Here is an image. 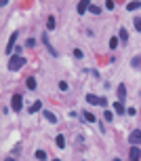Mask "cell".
<instances>
[{
  "label": "cell",
  "mask_w": 141,
  "mask_h": 161,
  "mask_svg": "<svg viewBox=\"0 0 141 161\" xmlns=\"http://www.w3.org/2000/svg\"><path fill=\"white\" fill-rule=\"evenodd\" d=\"M25 57H21V55H11L9 57V64H6V68H9V72H15V70H21L23 66H25Z\"/></svg>",
  "instance_id": "6da1fadb"
},
{
  "label": "cell",
  "mask_w": 141,
  "mask_h": 161,
  "mask_svg": "<svg viewBox=\"0 0 141 161\" xmlns=\"http://www.w3.org/2000/svg\"><path fill=\"white\" fill-rule=\"evenodd\" d=\"M11 108H13V110H21V108H23V95H21V93H15V95H13Z\"/></svg>",
  "instance_id": "7a4b0ae2"
},
{
  "label": "cell",
  "mask_w": 141,
  "mask_h": 161,
  "mask_svg": "<svg viewBox=\"0 0 141 161\" xmlns=\"http://www.w3.org/2000/svg\"><path fill=\"white\" fill-rule=\"evenodd\" d=\"M128 142L133 144V146H139V144H141V129H133V131H131Z\"/></svg>",
  "instance_id": "3957f363"
},
{
  "label": "cell",
  "mask_w": 141,
  "mask_h": 161,
  "mask_svg": "<svg viewBox=\"0 0 141 161\" xmlns=\"http://www.w3.org/2000/svg\"><path fill=\"white\" fill-rule=\"evenodd\" d=\"M17 36H19V32H13V34H11L9 45H6V55H11L13 51H15V40H17Z\"/></svg>",
  "instance_id": "277c9868"
},
{
  "label": "cell",
  "mask_w": 141,
  "mask_h": 161,
  "mask_svg": "<svg viewBox=\"0 0 141 161\" xmlns=\"http://www.w3.org/2000/svg\"><path fill=\"white\" fill-rule=\"evenodd\" d=\"M141 159V148L139 146H133L131 153H128V161H139Z\"/></svg>",
  "instance_id": "5b68a950"
},
{
  "label": "cell",
  "mask_w": 141,
  "mask_h": 161,
  "mask_svg": "<svg viewBox=\"0 0 141 161\" xmlns=\"http://www.w3.org/2000/svg\"><path fill=\"white\" fill-rule=\"evenodd\" d=\"M42 42H44V47H46V49L51 51V55H53V57H57V55H59V53H57V51L53 49V45L49 42V36H46V34H42Z\"/></svg>",
  "instance_id": "8992f818"
},
{
  "label": "cell",
  "mask_w": 141,
  "mask_h": 161,
  "mask_svg": "<svg viewBox=\"0 0 141 161\" xmlns=\"http://www.w3.org/2000/svg\"><path fill=\"white\" fill-rule=\"evenodd\" d=\"M42 115L46 117V121H49V123H57V117H55L51 110H44V108H42Z\"/></svg>",
  "instance_id": "52a82bcc"
},
{
  "label": "cell",
  "mask_w": 141,
  "mask_h": 161,
  "mask_svg": "<svg viewBox=\"0 0 141 161\" xmlns=\"http://www.w3.org/2000/svg\"><path fill=\"white\" fill-rule=\"evenodd\" d=\"M116 91H118V102H122L124 98H126V87H124L122 83H120V85H118V89H116Z\"/></svg>",
  "instance_id": "ba28073f"
},
{
  "label": "cell",
  "mask_w": 141,
  "mask_h": 161,
  "mask_svg": "<svg viewBox=\"0 0 141 161\" xmlns=\"http://www.w3.org/2000/svg\"><path fill=\"white\" fill-rule=\"evenodd\" d=\"M131 66H133L135 70H141V55H135V57L131 59Z\"/></svg>",
  "instance_id": "9c48e42d"
},
{
  "label": "cell",
  "mask_w": 141,
  "mask_h": 161,
  "mask_svg": "<svg viewBox=\"0 0 141 161\" xmlns=\"http://www.w3.org/2000/svg\"><path fill=\"white\" fill-rule=\"evenodd\" d=\"M82 117H84V119H87L88 123H97V117H95V115H93V112H88V110H84V112H82Z\"/></svg>",
  "instance_id": "30bf717a"
},
{
  "label": "cell",
  "mask_w": 141,
  "mask_h": 161,
  "mask_svg": "<svg viewBox=\"0 0 141 161\" xmlns=\"http://www.w3.org/2000/svg\"><path fill=\"white\" fill-rule=\"evenodd\" d=\"M87 102H88V104H101V98H97V95L88 93V95H87Z\"/></svg>",
  "instance_id": "8fae6325"
},
{
  "label": "cell",
  "mask_w": 141,
  "mask_h": 161,
  "mask_svg": "<svg viewBox=\"0 0 141 161\" xmlns=\"http://www.w3.org/2000/svg\"><path fill=\"white\" fill-rule=\"evenodd\" d=\"M40 108H42V102H40V100H36L34 104H32V106H30V110H28V112H32V115H34V112H38V110H40Z\"/></svg>",
  "instance_id": "7c38bea8"
},
{
  "label": "cell",
  "mask_w": 141,
  "mask_h": 161,
  "mask_svg": "<svg viewBox=\"0 0 141 161\" xmlns=\"http://www.w3.org/2000/svg\"><path fill=\"white\" fill-rule=\"evenodd\" d=\"M55 146H57V148H63V146H65V138H63L61 134L55 138Z\"/></svg>",
  "instance_id": "4fadbf2b"
},
{
  "label": "cell",
  "mask_w": 141,
  "mask_h": 161,
  "mask_svg": "<svg viewBox=\"0 0 141 161\" xmlns=\"http://www.w3.org/2000/svg\"><path fill=\"white\" fill-rule=\"evenodd\" d=\"M126 9L128 11H137V9H141V2H137V0L135 2H126Z\"/></svg>",
  "instance_id": "5bb4252c"
},
{
  "label": "cell",
  "mask_w": 141,
  "mask_h": 161,
  "mask_svg": "<svg viewBox=\"0 0 141 161\" xmlns=\"http://www.w3.org/2000/svg\"><path fill=\"white\" fill-rule=\"evenodd\" d=\"M114 110H116V112H120V115H122V112H126V108H124L122 102H114Z\"/></svg>",
  "instance_id": "9a60e30c"
},
{
  "label": "cell",
  "mask_w": 141,
  "mask_h": 161,
  "mask_svg": "<svg viewBox=\"0 0 141 161\" xmlns=\"http://www.w3.org/2000/svg\"><path fill=\"white\" fill-rule=\"evenodd\" d=\"M87 9H88V2H87V0H82V2H78V13H80V15H82V13H84Z\"/></svg>",
  "instance_id": "2e32d148"
},
{
  "label": "cell",
  "mask_w": 141,
  "mask_h": 161,
  "mask_svg": "<svg viewBox=\"0 0 141 161\" xmlns=\"http://www.w3.org/2000/svg\"><path fill=\"white\" fill-rule=\"evenodd\" d=\"M118 38H120L122 42H126V40H128V32H126L124 28H120V32H118Z\"/></svg>",
  "instance_id": "e0dca14e"
},
{
  "label": "cell",
  "mask_w": 141,
  "mask_h": 161,
  "mask_svg": "<svg viewBox=\"0 0 141 161\" xmlns=\"http://www.w3.org/2000/svg\"><path fill=\"white\" fill-rule=\"evenodd\" d=\"M25 85H28V89H36V78L34 76H30V78L25 81Z\"/></svg>",
  "instance_id": "ac0fdd59"
},
{
  "label": "cell",
  "mask_w": 141,
  "mask_h": 161,
  "mask_svg": "<svg viewBox=\"0 0 141 161\" xmlns=\"http://www.w3.org/2000/svg\"><path fill=\"white\" fill-rule=\"evenodd\" d=\"M118 42H120V38H116V36H114V38H109V49H116V47H118Z\"/></svg>",
  "instance_id": "d6986e66"
},
{
  "label": "cell",
  "mask_w": 141,
  "mask_h": 161,
  "mask_svg": "<svg viewBox=\"0 0 141 161\" xmlns=\"http://www.w3.org/2000/svg\"><path fill=\"white\" fill-rule=\"evenodd\" d=\"M36 159L44 161V159H46V153H44V151H36Z\"/></svg>",
  "instance_id": "ffe728a7"
},
{
  "label": "cell",
  "mask_w": 141,
  "mask_h": 161,
  "mask_svg": "<svg viewBox=\"0 0 141 161\" xmlns=\"http://www.w3.org/2000/svg\"><path fill=\"white\" fill-rule=\"evenodd\" d=\"M88 9H91V11H93L95 15H99V13H101V9H99L97 4H88Z\"/></svg>",
  "instance_id": "44dd1931"
},
{
  "label": "cell",
  "mask_w": 141,
  "mask_h": 161,
  "mask_svg": "<svg viewBox=\"0 0 141 161\" xmlns=\"http://www.w3.org/2000/svg\"><path fill=\"white\" fill-rule=\"evenodd\" d=\"M103 117H106V121H109V123H112V119H114V115H112L109 110H106V112H103Z\"/></svg>",
  "instance_id": "7402d4cb"
},
{
  "label": "cell",
  "mask_w": 141,
  "mask_h": 161,
  "mask_svg": "<svg viewBox=\"0 0 141 161\" xmlns=\"http://www.w3.org/2000/svg\"><path fill=\"white\" fill-rule=\"evenodd\" d=\"M46 23H49L46 28H49V30H53V28H55V17H49V21H46Z\"/></svg>",
  "instance_id": "603a6c76"
},
{
  "label": "cell",
  "mask_w": 141,
  "mask_h": 161,
  "mask_svg": "<svg viewBox=\"0 0 141 161\" xmlns=\"http://www.w3.org/2000/svg\"><path fill=\"white\" fill-rule=\"evenodd\" d=\"M25 45L32 49V47H36V40H34V38H28V40H25Z\"/></svg>",
  "instance_id": "cb8c5ba5"
},
{
  "label": "cell",
  "mask_w": 141,
  "mask_h": 161,
  "mask_svg": "<svg viewBox=\"0 0 141 161\" xmlns=\"http://www.w3.org/2000/svg\"><path fill=\"white\" fill-rule=\"evenodd\" d=\"M74 57L80 59V57H82V51H80V49H74Z\"/></svg>",
  "instance_id": "d4e9b609"
},
{
  "label": "cell",
  "mask_w": 141,
  "mask_h": 161,
  "mask_svg": "<svg viewBox=\"0 0 141 161\" xmlns=\"http://www.w3.org/2000/svg\"><path fill=\"white\" fill-rule=\"evenodd\" d=\"M126 112H128L131 117H135V115H137V108H126Z\"/></svg>",
  "instance_id": "484cf974"
},
{
  "label": "cell",
  "mask_w": 141,
  "mask_h": 161,
  "mask_svg": "<svg viewBox=\"0 0 141 161\" xmlns=\"http://www.w3.org/2000/svg\"><path fill=\"white\" fill-rule=\"evenodd\" d=\"M135 28L141 32V19H139V17H135Z\"/></svg>",
  "instance_id": "4316f807"
},
{
  "label": "cell",
  "mask_w": 141,
  "mask_h": 161,
  "mask_svg": "<svg viewBox=\"0 0 141 161\" xmlns=\"http://www.w3.org/2000/svg\"><path fill=\"white\" fill-rule=\"evenodd\" d=\"M59 89L65 91V89H68V83H65V81H61V83H59Z\"/></svg>",
  "instance_id": "83f0119b"
},
{
  "label": "cell",
  "mask_w": 141,
  "mask_h": 161,
  "mask_svg": "<svg viewBox=\"0 0 141 161\" xmlns=\"http://www.w3.org/2000/svg\"><path fill=\"white\" fill-rule=\"evenodd\" d=\"M106 9H109V11L114 9V0H107V2H106Z\"/></svg>",
  "instance_id": "f1b7e54d"
},
{
  "label": "cell",
  "mask_w": 141,
  "mask_h": 161,
  "mask_svg": "<svg viewBox=\"0 0 141 161\" xmlns=\"http://www.w3.org/2000/svg\"><path fill=\"white\" fill-rule=\"evenodd\" d=\"M21 51H23V47H21V45H17V47H15V55H21Z\"/></svg>",
  "instance_id": "f546056e"
},
{
  "label": "cell",
  "mask_w": 141,
  "mask_h": 161,
  "mask_svg": "<svg viewBox=\"0 0 141 161\" xmlns=\"http://www.w3.org/2000/svg\"><path fill=\"white\" fill-rule=\"evenodd\" d=\"M4 161H17V159H13V157H6V159H4Z\"/></svg>",
  "instance_id": "4dcf8cb0"
},
{
  "label": "cell",
  "mask_w": 141,
  "mask_h": 161,
  "mask_svg": "<svg viewBox=\"0 0 141 161\" xmlns=\"http://www.w3.org/2000/svg\"><path fill=\"white\" fill-rule=\"evenodd\" d=\"M114 161H122V159H114Z\"/></svg>",
  "instance_id": "1f68e13d"
},
{
  "label": "cell",
  "mask_w": 141,
  "mask_h": 161,
  "mask_svg": "<svg viewBox=\"0 0 141 161\" xmlns=\"http://www.w3.org/2000/svg\"><path fill=\"white\" fill-rule=\"evenodd\" d=\"M53 161H61V159H53Z\"/></svg>",
  "instance_id": "d6a6232c"
}]
</instances>
